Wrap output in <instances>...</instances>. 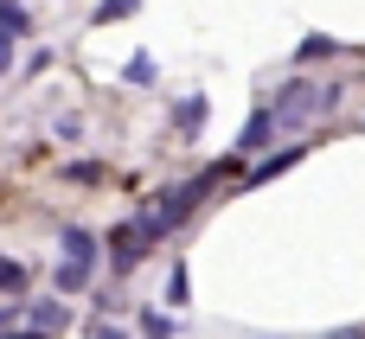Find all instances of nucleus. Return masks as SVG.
<instances>
[{"mask_svg":"<svg viewBox=\"0 0 365 339\" xmlns=\"http://www.w3.org/2000/svg\"><path fill=\"white\" fill-rule=\"evenodd\" d=\"M212 179H225V167H205V173H192L180 192H160V199L148 205V218L135 224V237H141V244H160V237H167V231H173V224H180V218H186V212L212 192Z\"/></svg>","mask_w":365,"mask_h":339,"instance_id":"1","label":"nucleus"},{"mask_svg":"<svg viewBox=\"0 0 365 339\" xmlns=\"http://www.w3.org/2000/svg\"><path fill=\"white\" fill-rule=\"evenodd\" d=\"M58 250H64V263H58L51 288H58V295H83V288H90V269H96V237H90L83 224H64V231H58Z\"/></svg>","mask_w":365,"mask_h":339,"instance_id":"2","label":"nucleus"},{"mask_svg":"<svg viewBox=\"0 0 365 339\" xmlns=\"http://www.w3.org/2000/svg\"><path fill=\"white\" fill-rule=\"evenodd\" d=\"M327 103H334V90H314V83L295 77V83L282 90V103H276V128H295L302 115H314V109H327Z\"/></svg>","mask_w":365,"mask_h":339,"instance_id":"3","label":"nucleus"},{"mask_svg":"<svg viewBox=\"0 0 365 339\" xmlns=\"http://www.w3.org/2000/svg\"><path fill=\"white\" fill-rule=\"evenodd\" d=\"M276 141V109H257L250 122H244V135H237V147L250 154V147H269Z\"/></svg>","mask_w":365,"mask_h":339,"instance_id":"4","label":"nucleus"},{"mask_svg":"<svg viewBox=\"0 0 365 339\" xmlns=\"http://www.w3.org/2000/svg\"><path fill=\"white\" fill-rule=\"evenodd\" d=\"M141 250H148V244L135 237V224H128V231H115V244H109V256H115V269H122V276L135 269V256H141Z\"/></svg>","mask_w":365,"mask_h":339,"instance_id":"5","label":"nucleus"},{"mask_svg":"<svg viewBox=\"0 0 365 339\" xmlns=\"http://www.w3.org/2000/svg\"><path fill=\"white\" fill-rule=\"evenodd\" d=\"M173 122H180V135H199V128H205V96H180Z\"/></svg>","mask_w":365,"mask_h":339,"instance_id":"6","label":"nucleus"},{"mask_svg":"<svg viewBox=\"0 0 365 339\" xmlns=\"http://www.w3.org/2000/svg\"><path fill=\"white\" fill-rule=\"evenodd\" d=\"M295 160H302V147H282V154H276V160H263V167H257V173H250L244 186H269V179H276V173H289Z\"/></svg>","mask_w":365,"mask_h":339,"instance_id":"7","label":"nucleus"},{"mask_svg":"<svg viewBox=\"0 0 365 339\" xmlns=\"http://www.w3.org/2000/svg\"><path fill=\"white\" fill-rule=\"evenodd\" d=\"M26 32H32V19L19 13V0H13V6H0V38H26Z\"/></svg>","mask_w":365,"mask_h":339,"instance_id":"8","label":"nucleus"},{"mask_svg":"<svg viewBox=\"0 0 365 339\" xmlns=\"http://www.w3.org/2000/svg\"><path fill=\"white\" fill-rule=\"evenodd\" d=\"M19 288H26V269L13 256H0V295H19Z\"/></svg>","mask_w":365,"mask_h":339,"instance_id":"9","label":"nucleus"},{"mask_svg":"<svg viewBox=\"0 0 365 339\" xmlns=\"http://www.w3.org/2000/svg\"><path fill=\"white\" fill-rule=\"evenodd\" d=\"M135 6H141V0H103V6H96V26H109V19H128Z\"/></svg>","mask_w":365,"mask_h":339,"instance_id":"10","label":"nucleus"},{"mask_svg":"<svg viewBox=\"0 0 365 339\" xmlns=\"http://www.w3.org/2000/svg\"><path fill=\"white\" fill-rule=\"evenodd\" d=\"M128 83H154V58H148V51L128 58Z\"/></svg>","mask_w":365,"mask_h":339,"instance_id":"11","label":"nucleus"},{"mask_svg":"<svg viewBox=\"0 0 365 339\" xmlns=\"http://www.w3.org/2000/svg\"><path fill=\"white\" fill-rule=\"evenodd\" d=\"M141 333L148 339H173V320H167V314H141Z\"/></svg>","mask_w":365,"mask_h":339,"instance_id":"12","label":"nucleus"},{"mask_svg":"<svg viewBox=\"0 0 365 339\" xmlns=\"http://www.w3.org/2000/svg\"><path fill=\"white\" fill-rule=\"evenodd\" d=\"M6 64H13V38H0V77H6Z\"/></svg>","mask_w":365,"mask_h":339,"instance_id":"13","label":"nucleus"},{"mask_svg":"<svg viewBox=\"0 0 365 339\" xmlns=\"http://www.w3.org/2000/svg\"><path fill=\"white\" fill-rule=\"evenodd\" d=\"M96 339H128V333L122 327H96Z\"/></svg>","mask_w":365,"mask_h":339,"instance_id":"14","label":"nucleus"},{"mask_svg":"<svg viewBox=\"0 0 365 339\" xmlns=\"http://www.w3.org/2000/svg\"><path fill=\"white\" fill-rule=\"evenodd\" d=\"M334 339H365V333H359V327H353V333H334Z\"/></svg>","mask_w":365,"mask_h":339,"instance_id":"15","label":"nucleus"},{"mask_svg":"<svg viewBox=\"0 0 365 339\" xmlns=\"http://www.w3.org/2000/svg\"><path fill=\"white\" fill-rule=\"evenodd\" d=\"M0 6H13V0H0Z\"/></svg>","mask_w":365,"mask_h":339,"instance_id":"16","label":"nucleus"}]
</instances>
